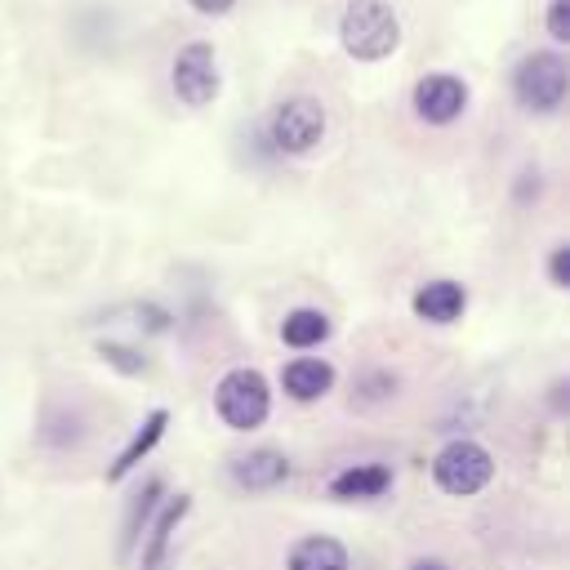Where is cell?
Returning <instances> with one entry per match:
<instances>
[{
  "instance_id": "cell-1",
  "label": "cell",
  "mask_w": 570,
  "mask_h": 570,
  "mask_svg": "<svg viewBox=\"0 0 570 570\" xmlns=\"http://www.w3.org/2000/svg\"><path fill=\"white\" fill-rule=\"evenodd\" d=\"M338 45L356 62H383L401 45V18L387 0H347L338 13Z\"/></svg>"
},
{
  "instance_id": "cell-2",
  "label": "cell",
  "mask_w": 570,
  "mask_h": 570,
  "mask_svg": "<svg viewBox=\"0 0 570 570\" xmlns=\"http://www.w3.org/2000/svg\"><path fill=\"white\" fill-rule=\"evenodd\" d=\"M566 94H570V67L557 49H534L512 67V98L521 111L552 116L561 111Z\"/></svg>"
},
{
  "instance_id": "cell-3",
  "label": "cell",
  "mask_w": 570,
  "mask_h": 570,
  "mask_svg": "<svg viewBox=\"0 0 570 570\" xmlns=\"http://www.w3.org/2000/svg\"><path fill=\"white\" fill-rule=\"evenodd\" d=\"M214 410L232 432H254L267 423L272 414V387L263 379V370L254 365H236L214 383Z\"/></svg>"
},
{
  "instance_id": "cell-4",
  "label": "cell",
  "mask_w": 570,
  "mask_h": 570,
  "mask_svg": "<svg viewBox=\"0 0 570 570\" xmlns=\"http://www.w3.org/2000/svg\"><path fill=\"white\" fill-rule=\"evenodd\" d=\"M263 129H267V147L276 156H307L325 138V107L312 94L281 98Z\"/></svg>"
},
{
  "instance_id": "cell-5",
  "label": "cell",
  "mask_w": 570,
  "mask_h": 570,
  "mask_svg": "<svg viewBox=\"0 0 570 570\" xmlns=\"http://www.w3.org/2000/svg\"><path fill=\"white\" fill-rule=\"evenodd\" d=\"M432 481L454 494V499H468V494H481L490 481H494V454L481 445V441H445L436 454H432Z\"/></svg>"
},
{
  "instance_id": "cell-6",
  "label": "cell",
  "mask_w": 570,
  "mask_h": 570,
  "mask_svg": "<svg viewBox=\"0 0 570 570\" xmlns=\"http://www.w3.org/2000/svg\"><path fill=\"white\" fill-rule=\"evenodd\" d=\"M218 58L209 40H187L178 45L174 62H169V89L183 107H209L218 98Z\"/></svg>"
},
{
  "instance_id": "cell-7",
  "label": "cell",
  "mask_w": 570,
  "mask_h": 570,
  "mask_svg": "<svg viewBox=\"0 0 570 570\" xmlns=\"http://www.w3.org/2000/svg\"><path fill=\"white\" fill-rule=\"evenodd\" d=\"M410 107L423 125H454L468 111V80L454 71H428L414 80Z\"/></svg>"
},
{
  "instance_id": "cell-8",
  "label": "cell",
  "mask_w": 570,
  "mask_h": 570,
  "mask_svg": "<svg viewBox=\"0 0 570 570\" xmlns=\"http://www.w3.org/2000/svg\"><path fill=\"white\" fill-rule=\"evenodd\" d=\"M191 512V494H174V499H160L156 517L147 521L142 530V557H138V570H165L169 561V543H174V530L178 521Z\"/></svg>"
},
{
  "instance_id": "cell-9",
  "label": "cell",
  "mask_w": 570,
  "mask_h": 570,
  "mask_svg": "<svg viewBox=\"0 0 570 570\" xmlns=\"http://www.w3.org/2000/svg\"><path fill=\"white\" fill-rule=\"evenodd\" d=\"M410 307H414V316L428 321V325H454V321L463 316V307H468V289H463L459 281H450V276H436V281H423V285L414 289Z\"/></svg>"
},
{
  "instance_id": "cell-10",
  "label": "cell",
  "mask_w": 570,
  "mask_h": 570,
  "mask_svg": "<svg viewBox=\"0 0 570 570\" xmlns=\"http://www.w3.org/2000/svg\"><path fill=\"white\" fill-rule=\"evenodd\" d=\"M232 481L240 490H249V494H267V490L289 481V459L281 450H267V445L249 450V454H236L232 459Z\"/></svg>"
},
{
  "instance_id": "cell-11",
  "label": "cell",
  "mask_w": 570,
  "mask_h": 570,
  "mask_svg": "<svg viewBox=\"0 0 570 570\" xmlns=\"http://www.w3.org/2000/svg\"><path fill=\"white\" fill-rule=\"evenodd\" d=\"M392 490V468L387 463H347L343 472L330 476V494L343 503H365V499H383Z\"/></svg>"
},
{
  "instance_id": "cell-12",
  "label": "cell",
  "mask_w": 570,
  "mask_h": 570,
  "mask_svg": "<svg viewBox=\"0 0 570 570\" xmlns=\"http://www.w3.org/2000/svg\"><path fill=\"white\" fill-rule=\"evenodd\" d=\"M281 387L289 401L307 405V401H321L330 387H334V365L321 361V356H294L285 370H281Z\"/></svg>"
},
{
  "instance_id": "cell-13",
  "label": "cell",
  "mask_w": 570,
  "mask_h": 570,
  "mask_svg": "<svg viewBox=\"0 0 570 570\" xmlns=\"http://www.w3.org/2000/svg\"><path fill=\"white\" fill-rule=\"evenodd\" d=\"M165 428H169V410H151V414L138 423V432L129 436V445L116 454V463L107 468V481H125V476H129V472H134V468H138V463L160 445Z\"/></svg>"
},
{
  "instance_id": "cell-14",
  "label": "cell",
  "mask_w": 570,
  "mask_h": 570,
  "mask_svg": "<svg viewBox=\"0 0 570 570\" xmlns=\"http://www.w3.org/2000/svg\"><path fill=\"white\" fill-rule=\"evenodd\" d=\"M285 570H347V548L330 534H303L289 548Z\"/></svg>"
},
{
  "instance_id": "cell-15",
  "label": "cell",
  "mask_w": 570,
  "mask_h": 570,
  "mask_svg": "<svg viewBox=\"0 0 570 570\" xmlns=\"http://www.w3.org/2000/svg\"><path fill=\"white\" fill-rule=\"evenodd\" d=\"M160 494H165V481L160 476H147V485L129 499V512H125V530H120V561H129V552L142 543V530H147V521L156 517V508H160Z\"/></svg>"
},
{
  "instance_id": "cell-16",
  "label": "cell",
  "mask_w": 570,
  "mask_h": 570,
  "mask_svg": "<svg viewBox=\"0 0 570 570\" xmlns=\"http://www.w3.org/2000/svg\"><path fill=\"white\" fill-rule=\"evenodd\" d=\"M330 338V316L321 307H294L285 312L281 321V343L294 347V352H307V347H321Z\"/></svg>"
},
{
  "instance_id": "cell-17",
  "label": "cell",
  "mask_w": 570,
  "mask_h": 570,
  "mask_svg": "<svg viewBox=\"0 0 570 570\" xmlns=\"http://www.w3.org/2000/svg\"><path fill=\"white\" fill-rule=\"evenodd\" d=\"M98 356H102L107 365H116L120 374H147V356H138V352L125 347V343H98Z\"/></svg>"
},
{
  "instance_id": "cell-18",
  "label": "cell",
  "mask_w": 570,
  "mask_h": 570,
  "mask_svg": "<svg viewBox=\"0 0 570 570\" xmlns=\"http://www.w3.org/2000/svg\"><path fill=\"white\" fill-rule=\"evenodd\" d=\"M543 27H548L552 45H570V0H548Z\"/></svg>"
},
{
  "instance_id": "cell-19",
  "label": "cell",
  "mask_w": 570,
  "mask_h": 570,
  "mask_svg": "<svg viewBox=\"0 0 570 570\" xmlns=\"http://www.w3.org/2000/svg\"><path fill=\"white\" fill-rule=\"evenodd\" d=\"M548 276H552L557 289H570V245H566V240L552 245V254H548Z\"/></svg>"
},
{
  "instance_id": "cell-20",
  "label": "cell",
  "mask_w": 570,
  "mask_h": 570,
  "mask_svg": "<svg viewBox=\"0 0 570 570\" xmlns=\"http://www.w3.org/2000/svg\"><path fill=\"white\" fill-rule=\"evenodd\" d=\"M196 13H205V18H218V13H227L236 0H187Z\"/></svg>"
},
{
  "instance_id": "cell-21",
  "label": "cell",
  "mask_w": 570,
  "mask_h": 570,
  "mask_svg": "<svg viewBox=\"0 0 570 570\" xmlns=\"http://www.w3.org/2000/svg\"><path fill=\"white\" fill-rule=\"evenodd\" d=\"M410 570H450V566H445L441 557H414V561H410Z\"/></svg>"
}]
</instances>
